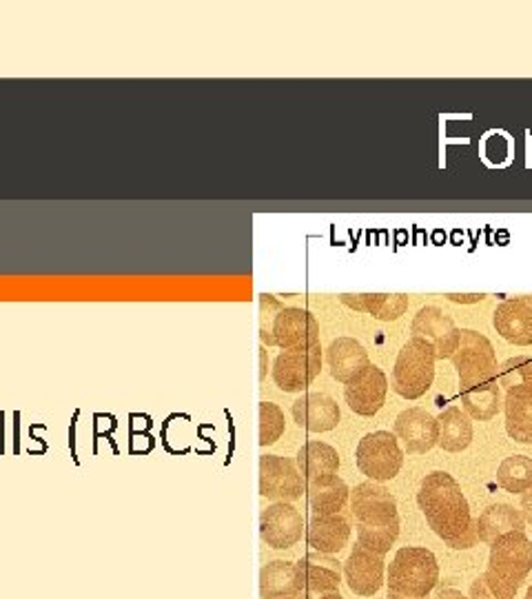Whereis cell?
I'll list each match as a JSON object with an SVG mask.
<instances>
[{"label":"cell","instance_id":"1","mask_svg":"<svg viewBox=\"0 0 532 599\" xmlns=\"http://www.w3.org/2000/svg\"><path fill=\"white\" fill-rule=\"evenodd\" d=\"M417 504L433 533L450 548L468 550L479 542L468 500L450 473H428L419 484Z\"/></svg>","mask_w":532,"mask_h":599},{"label":"cell","instance_id":"2","mask_svg":"<svg viewBox=\"0 0 532 599\" xmlns=\"http://www.w3.org/2000/svg\"><path fill=\"white\" fill-rule=\"evenodd\" d=\"M351 515L355 517L358 544L386 555L400 537V515L395 495L380 482H362L351 491Z\"/></svg>","mask_w":532,"mask_h":599},{"label":"cell","instance_id":"3","mask_svg":"<svg viewBox=\"0 0 532 599\" xmlns=\"http://www.w3.org/2000/svg\"><path fill=\"white\" fill-rule=\"evenodd\" d=\"M532 570V542L523 530H512L490 544L488 568L481 575L499 599H514Z\"/></svg>","mask_w":532,"mask_h":599},{"label":"cell","instance_id":"4","mask_svg":"<svg viewBox=\"0 0 532 599\" xmlns=\"http://www.w3.org/2000/svg\"><path fill=\"white\" fill-rule=\"evenodd\" d=\"M439 581V566L433 550L404 546L389 566V592L413 599H428Z\"/></svg>","mask_w":532,"mask_h":599},{"label":"cell","instance_id":"5","mask_svg":"<svg viewBox=\"0 0 532 599\" xmlns=\"http://www.w3.org/2000/svg\"><path fill=\"white\" fill-rule=\"evenodd\" d=\"M435 354L428 345L419 340H408L393 369V389L404 400H417L426 396L435 380Z\"/></svg>","mask_w":532,"mask_h":599},{"label":"cell","instance_id":"6","mask_svg":"<svg viewBox=\"0 0 532 599\" xmlns=\"http://www.w3.org/2000/svg\"><path fill=\"white\" fill-rule=\"evenodd\" d=\"M497 369H468L457 374L459 398L468 418L488 422L503 409V391L497 378Z\"/></svg>","mask_w":532,"mask_h":599},{"label":"cell","instance_id":"7","mask_svg":"<svg viewBox=\"0 0 532 599\" xmlns=\"http://www.w3.org/2000/svg\"><path fill=\"white\" fill-rule=\"evenodd\" d=\"M358 469L371 482H389L397 477L404 464V451L400 449V440L389 431L366 433L355 451Z\"/></svg>","mask_w":532,"mask_h":599},{"label":"cell","instance_id":"8","mask_svg":"<svg viewBox=\"0 0 532 599\" xmlns=\"http://www.w3.org/2000/svg\"><path fill=\"white\" fill-rule=\"evenodd\" d=\"M259 495L274 502H296L307 495V480L294 460L283 455H262Z\"/></svg>","mask_w":532,"mask_h":599},{"label":"cell","instance_id":"9","mask_svg":"<svg viewBox=\"0 0 532 599\" xmlns=\"http://www.w3.org/2000/svg\"><path fill=\"white\" fill-rule=\"evenodd\" d=\"M322 345L283 351L274 362V382L285 393H300L313 385L322 371Z\"/></svg>","mask_w":532,"mask_h":599},{"label":"cell","instance_id":"10","mask_svg":"<svg viewBox=\"0 0 532 599\" xmlns=\"http://www.w3.org/2000/svg\"><path fill=\"white\" fill-rule=\"evenodd\" d=\"M305 530L302 513L291 502H274L259 515V537L276 550L294 548Z\"/></svg>","mask_w":532,"mask_h":599},{"label":"cell","instance_id":"11","mask_svg":"<svg viewBox=\"0 0 532 599\" xmlns=\"http://www.w3.org/2000/svg\"><path fill=\"white\" fill-rule=\"evenodd\" d=\"M413 340L428 345L435 354V360H450L459 345V329L450 316L439 307H424L417 312L411 325Z\"/></svg>","mask_w":532,"mask_h":599},{"label":"cell","instance_id":"12","mask_svg":"<svg viewBox=\"0 0 532 599\" xmlns=\"http://www.w3.org/2000/svg\"><path fill=\"white\" fill-rule=\"evenodd\" d=\"M296 568L302 599H316L329 592H340L342 561H338L333 555H322L313 550L305 555L300 561H296Z\"/></svg>","mask_w":532,"mask_h":599},{"label":"cell","instance_id":"13","mask_svg":"<svg viewBox=\"0 0 532 599\" xmlns=\"http://www.w3.org/2000/svg\"><path fill=\"white\" fill-rule=\"evenodd\" d=\"M389 380L384 371L375 365H369L353 380L344 385V400L349 409L362 418H373L386 402Z\"/></svg>","mask_w":532,"mask_h":599},{"label":"cell","instance_id":"14","mask_svg":"<svg viewBox=\"0 0 532 599\" xmlns=\"http://www.w3.org/2000/svg\"><path fill=\"white\" fill-rule=\"evenodd\" d=\"M342 577L355 595L373 597L384 584V555L355 544L349 559L342 561Z\"/></svg>","mask_w":532,"mask_h":599},{"label":"cell","instance_id":"15","mask_svg":"<svg viewBox=\"0 0 532 599\" xmlns=\"http://www.w3.org/2000/svg\"><path fill=\"white\" fill-rule=\"evenodd\" d=\"M492 325L497 334L517 347L532 345V295L508 297L494 309Z\"/></svg>","mask_w":532,"mask_h":599},{"label":"cell","instance_id":"16","mask_svg":"<svg viewBox=\"0 0 532 599\" xmlns=\"http://www.w3.org/2000/svg\"><path fill=\"white\" fill-rule=\"evenodd\" d=\"M320 343V325L316 316L298 307H285L274 325V345L283 351L302 349Z\"/></svg>","mask_w":532,"mask_h":599},{"label":"cell","instance_id":"17","mask_svg":"<svg viewBox=\"0 0 532 599\" xmlns=\"http://www.w3.org/2000/svg\"><path fill=\"white\" fill-rule=\"evenodd\" d=\"M395 438L411 455L428 453L437 444V418L419 407L406 409L395 418Z\"/></svg>","mask_w":532,"mask_h":599},{"label":"cell","instance_id":"18","mask_svg":"<svg viewBox=\"0 0 532 599\" xmlns=\"http://www.w3.org/2000/svg\"><path fill=\"white\" fill-rule=\"evenodd\" d=\"M294 420L300 429L311 433H327L340 424V407L327 393H305L294 402Z\"/></svg>","mask_w":532,"mask_h":599},{"label":"cell","instance_id":"19","mask_svg":"<svg viewBox=\"0 0 532 599\" xmlns=\"http://www.w3.org/2000/svg\"><path fill=\"white\" fill-rule=\"evenodd\" d=\"M351 537V522L347 515H313L307 524V544L322 555H338Z\"/></svg>","mask_w":532,"mask_h":599},{"label":"cell","instance_id":"20","mask_svg":"<svg viewBox=\"0 0 532 599\" xmlns=\"http://www.w3.org/2000/svg\"><path fill=\"white\" fill-rule=\"evenodd\" d=\"M342 303L355 312L369 314L382 323H393L402 318L408 309V295L406 293H360L340 295Z\"/></svg>","mask_w":532,"mask_h":599},{"label":"cell","instance_id":"21","mask_svg":"<svg viewBox=\"0 0 532 599\" xmlns=\"http://www.w3.org/2000/svg\"><path fill=\"white\" fill-rule=\"evenodd\" d=\"M327 365H329L331 376L338 382L347 385L360 371H364L371 365V360H369V351L355 338H338L327 349Z\"/></svg>","mask_w":532,"mask_h":599},{"label":"cell","instance_id":"22","mask_svg":"<svg viewBox=\"0 0 532 599\" xmlns=\"http://www.w3.org/2000/svg\"><path fill=\"white\" fill-rule=\"evenodd\" d=\"M457 374L468 369H497L494 347L486 336L472 329H459V345L450 358Z\"/></svg>","mask_w":532,"mask_h":599},{"label":"cell","instance_id":"23","mask_svg":"<svg viewBox=\"0 0 532 599\" xmlns=\"http://www.w3.org/2000/svg\"><path fill=\"white\" fill-rule=\"evenodd\" d=\"M351 491L340 475L307 482V502L313 515H338L347 508Z\"/></svg>","mask_w":532,"mask_h":599},{"label":"cell","instance_id":"24","mask_svg":"<svg viewBox=\"0 0 532 599\" xmlns=\"http://www.w3.org/2000/svg\"><path fill=\"white\" fill-rule=\"evenodd\" d=\"M477 539L483 544H492L497 537L512 533V530H525V519L521 511H517L510 504H490L481 511V515L475 519Z\"/></svg>","mask_w":532,"mask_h":599},{"label":"cell","instance_id":"25","mask_svg":"<svg viewBox=\"0 0 532 599\" xmlns=\"http://www.w3.org/2000/svg\"><path fill=\"white\" fill-rule=\"evenodd\" d=\"M259 595L262 599L300 597L296 561L274 559L259 570Z\"/></svg>","mask_w":532,"mask_h":599},{"label":"cell","instance_id":"26","mask_svg":"<svg viewBox=\"0 0 532 599\" xmlns=\"http://www.w3.org/2000/svg\"><path fill=\"white\" fill-rule=\"evenodd\" d=\"M296 464H298L302 477L307 482H313V480L338 475L340 455L331 444L320 442V440H311V442L302 444V449L298 451Z\"/></svg>","mask_w":532,"mask_h":599},{"label":"cell","instance_id":"27","mask_svg":"<svg viewBox=\"0 0 532 599\" xmlns=\"http://www.w3.org/2000/svg\"><path fill=\"white\" fill-rule=\"evenodd\" d=\"M472 442V422L459 407H448L437 418V444L448 453H461Z\"/></svg>","mask_w":532,"mask_h":599},{"label":"cell","instance_id":"28","mask_svg":"<svg viewBox=\"0 0 532 599\" xmlns=\"http://www.w3.org/2000/svg\"><path fill=\"white\" fill-rule=\"evenodd\" d=\"M506 433L519 444H532V393L503 398Z\"/></svg>","mask_w":532,"mask_h":599},{"label":"cell","instance_id":"29","mask_svg":"<svg viewBox=\"0 0 532 599\" xmlns=\"http://www.w3.org/2000/svg\"><path fill=\"white\" fill-rule=\"evenodd\" d=\"M497 484L506 493H525L532 488V458L510 455L497 469Z\"/></svg>","mask_w":532,"mask_h":599},{"label":"cell","instance_id":"30","mask_svg":"<svg viewBox=\"0 0 532 599\" xmlns=\"http://www.w3.org/2000/svg\"><path fill=\"white\" fill-rule=\"evenodd\" d=\"M497 378L501 385V391L521 396L532 393V358L530 356H514L508 358L499 369Z\"/></svg>","mask_w":532,"mask_h":599},{"label":"cell","instance_id":"31","mask_svg":"<svg viewBox=\"0 0 532 599\" xmlns=\"http://www.w3.org/2000/svg\"><path fill=\"white\" fill-rule=\"evenodd\" d=\"M285 411L274 402H259V446L276 444L285 433Z\"/></svg>","mask_w":532,"mask_h":599},{"label":"cell","instance_id":"32","mask_svg":"<svg viewBox=\"0 0 532 599\" xmlns=\"http://www.w3.org/2000/svg\"><path fill=\"white\" fill-rule=\"evenodd\" d=\"M283 309H285V305L278 303L274 295H266V293L259 295V340H262V345L274 347V325H276V318Z\"/></svg>","mask_w":532,"mask_h":599},{"label":"cell","instance_id":"33","mask_svg":"<svg viewBox=\"0 0 532 599\" xmlns=\"http://www.w3.org/2000/svg\"><path fill=\"white\" fill-rule=\"evenodd\" d=\"M468 599H499L483 581V577L479 575L472 584H470V590H468Z\"/></svg>","mask_w":532,"mask_h":599},{"label":"cell","instance_id":"34","mask_svg":"<svg viewBox=\"0 0 532 599\" xmlns=\"http://www.w3.org/2000/svg\"><path fill=\"white\" fill-rule=\"evenodd\" d=\"M450 303H457V305H477L481 303V300L486 297L483 293H470V295H461V293H448L446 295Z\"/></svg>","mask_w":532,"mask_h":599},{"label":"cell","instance_id":"35","mask_svg":"<svg viewBox=\"0 0 532 599\" xmlns=\"http://www.w3.org/2000/svg\"><path fill=\"white\" fill-rule=\"evenodd\" d=\"M521 515H523L525 524L532 526V488L521 495Z\"/></svg>","mask_w":532,"mask_h":599},{"label":"cell","instance_id":"36","mask_svg":"<svg viewBox=\"0 0 532 599\" xmlns=\"http://www.w3.org/2000/svg\"><path fill=\"white\" fill-rule=\"evenodd\" d=\"M433 599H468V597L461 595L457 588H441Z\"/></svg>","mask_w":532,"mask_h":599},{"label":"cell","instance_id":"37","mask_svg":"<svg viewBox=\"0 0 532 599\" xmlns=\"http://www.w3.org/2000/svg\"><path fill=\"white\" fill-rule=\"evenodd\" d=\"M316 599H344L340 592H329V595H322V597H316Z\"/></svg>","mask_w":532,"mask_h":599},{"label":"cell","instance_id":"38","mask_svg":"<svg viewBox=\"0 0 532 599\" xmlns=\"http://www.w3.org/2000/svg\"><path fill=\"white\" fill-rule=\"evenodd\" d=\"M386 599H413V597H400V595H393V592H389V597Z\"/></svg>","mask_w":532,"mask_h":599},{"label":"cell","instance_id":"39","mask_svg":"<svg viewBox=\"0 0 532 599\" xmlns=\"http://www.w3.org/2000/svg\"><path fill=\"white\" fill-rule=\"evenodd\" d=\"M523 599H532V584L528 586V590H525V597Z\"/></svg>","mask_w":532,"mask_h":599},{"label":"cell","instance_id":"40","mask_svg":"<svg viewBox=\"0 0 532 599\" xmlns=\"http://www.w3.org/2000/svg\"><path fill=\"white\" fill-rule=\"evenodd\" d=\"M283 599H302V597H283Z\"/></svg>","mask_w":532,"mask_h":599}]
</instances>
